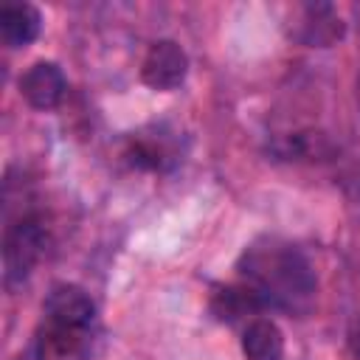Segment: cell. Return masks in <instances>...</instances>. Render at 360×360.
<instances>
[{
	"label": "cell",
	"mask_w": 360,
	"mask_h": 360,
	"mask_svg": "<svg viewBox=\"0 0 360 360\" xmlns=\"http://www.w3.org/2000/svg\"><path fill=\"white\" fill-rule=\"evenodd\" d=\"M239 276L264 301V307L290 312L307 309L318 287L309 259L281 236H262L250 242L239 256Z\"/></svg>",
	"instance_id": "obj_1"
},
{
	"label": "cell",
	"mask_w": 360,
	"mask_h": 360,
	"mask_svg": "<svg viewBox=\"0 0 360 360\" xmlns=\"http://www.w3.org/2000/svg\"><path fill=\"white\" fill-rule=\"evenodd\" d=\"M48 242V231L37 214H22L6 228L3 242V267H6V284L14 287L28 278L34 264L42 259Z\"/></svg>",
	"instance_id": "obj_2"
},
{
	"label": "cell",
	"mask_w": 360,
	"mask_h": 360,
	"mask_svg": "<svg viewBox=\"0 0 360 360\" xmlns=\"http://www.w3.org/2000/svg\"><path fill=\"white\" fill-rule=\"evenodd\" d=\"M98 357V323H56L42 321L37 338V360H96Z\"/></svg>",
	"instance_id": "obj_3"
},
{
	"label": "cell",
	"mask_w": 360,
	"mask_h": 360,
	"mask_svg": "<svg viewBox=\"0 0 360 360\" xmlns=\"http://www.w3.org/2000/svg\"><path fill=\"white\" fill-rule=\"evenodd\" d=\"M188 56L174 39H158L149 45L141 62V79L152 90H174L186 82Z\"/></svg>",
	"instance_id": "obj_4"
},
{
	"label": "cell",
	"mask_w": 360,
	"mask_h": 360,
	"mask_svg": "<svg viewBox=\"0 0 360 360\" xmlns=\"http://www.w3.org/2000/svg\"><path fill=\"white\" fill-rule=\"evenodd\" d=\"M346 25L338 11L326 3H309L298 8V22H292L290 37L309 45V48H329L343 37Z\"/></svg>",
	"instance_id": "obj_5"
},
{
	"label": "cell",
	"mask_w": 360,
	"mask_h": 360,
	"mask_svg": "<svg viewBox=\"0 0 360 360\" xmlns=\"http://www.w3.org/2000/svg\"><path fill=\"white\" fill-rule=\"evenodd\" d=\"M68 79L56 62H34L22 76H20V96L34 107V110H53L65 98Z\"/></svg>",
	"instance_id": "obj_6"
},
{
	"label": "cell",
	"mask_w": 360,
	"mask_h": 360,
	"mask_svg": "<svg viewBox=\"0 0 360 360\" xmlns=\"http://www.w3.org/2000/svg\"><path fill=\"white\" fill-rule=\"evenodd\" d=\"M127 160L135 169L163 172L177 160V141L163 127H152L149 132H138V135L129 138Z\"/></svg>",
	"instance_id": "obj_7"
},
{
	"label": "cell",
	"mask_w": 360,
	"mask_h": 360,
	"mask_svg": "<svg viewBox=\"0 0 360 360\" xmlns=\"http://www.w3.org/2000/svg\"><path fill=\"white\" fill-rule=\"evenodd\" d=\"M262 309H264V301L245 281L242 284H222V287H214V292H211V312L225 323L259 318Z\"/></svg>",
	"instance_id": "obj_8"
},
{
	"label": "cell",
	"mask_w": 360,
	"mask_h": 360,
	"mask_svg": "<svg viewBox=\"0 0 360 360\" xmlns=\"http://www.w3.org/2000/svg\"><path fill=\"white\" fill-rule=\"evenodd\" d=\"M242 354L248 360H281L284 335L270 318H250L242 332Z\"/></svg>",
	"instance_id": "obj_9"
},
{
	"label": "cell",
	"mask_w": 360,
	"mask_h": 360,
	"mask_svg": "<svg viewBox=\"0 0 360 360\" xmlns=\"http://www.w3.org/2000/svg\"><path fill=\"white\" fill-rule=\"evenodd\" d=\"M42 14L31 3H8L0 11V34L8 48H22L39 37Z\"/></svg>",
	"instance_id": "obj_10"
},
{
	"label": "cell",
	"mask_w": 360,
	"mask_h": 360,
	"mask_svg": "<svg viewBox=\"0 0 360 360\" xmlns=\"http://www.w3.org/2000/svg\"><path fill=\"white\" fill-rule=\"evenodd\" d=\"M346 346H349V354H352L354 360H360V315H354V318H352V323H349Z\"/></svg>",
	"instance_id": "obj_11"
}]
</instances>
